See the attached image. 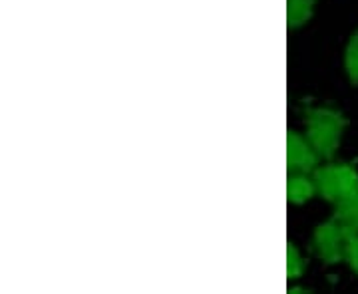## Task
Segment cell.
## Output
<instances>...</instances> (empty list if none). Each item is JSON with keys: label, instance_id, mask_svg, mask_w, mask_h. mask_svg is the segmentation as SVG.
I'll return each instance as SVG.
<instances>
[{"label": "cell", "instance_id": "2", "mask_svg": "<svg viewBox=\"0 0 358 294\" xmlns=\"http://www.w3.org/2000/svg\"><path fill=\"white\" fill-rule=\"evenodd\" d=\"M313 179L317 185V193L333 203L358 189V171L348 163H331L315 169Z\"/></svg>", "mask_w": 358, "mask_h": 294}, {"label": "cell", "instance_id": "9", "mask_svg": "<svg viewBox=\"0 0 358 294\" xmlns=\"http://www.w3.org/2000/svg\"><path fill=\"white\" fill-rule=\"evenodd\" d=\"M345 260L348 263V267L358 274V233H352L346 237Z\"/></svg>", "mask_w": 358, "mask_h": 294}, {"label": "cell", "instance_id": "3", "mask_svg": "<svg viewBox=\"0 0 358 294\" xmlns=\"http://www.w3.org/2000/svg\"><path fill=\"white\" fill-rule=\"evenodd\" d=\"M346 237H348V233L336 221L320 225L319 229L315 230V237H313L315 253L329 265L343 260L345 258Z\"/></svg>", "mask_w": 358, "mask_h": 294}, {"label": "cell", "instance_id": "7", "mask_svg": "<svg viewBox=\"0 0 358 294\" xmlns=\"http://www.w3.org/2000/svg\"><path fill=\"white\" fill-rule=\"evenodd\" d=\"M315 4L317 0H289V10H287L289 26L296 28V26L305 24L315 10Z\"/></svg>", "mask_w": 358, "mask_h": 294}, {"label": "cell", "instance_id": "1", "mask_svg": "<svg viewBox=\"0 0 358 294\" xmlns=\"http://www.w3.org/2000/svg\"><path fill=\"white\" fill-rule=\"evenodd\" d=\"M307 140L320 157H333L341 145L346 128L345 115L333 108H317L307 114Z\"/></svg>", "mask_w": 358, "mask_h": 294}, {"label": "cell", "instance_id": "10", "mask_svg": "<svg viewBox=\"0 0 358 294\" xmlns=\"http://www.w3.org/2000/svg\"><path fill=\"white\" fill-rule=\"evenodd\" d=\"M287 258H289V277L299 279L303 274V270H305V263L301 260L299 251L294 249L293 244H289V249H287Z\"/></svg>", "mask_w": 358, "mask_h": 294}, {"label": "cell", "instance_id": "4", "mask_svg": "<svg viewBox=\"0 0 358 294\" xmlns=\"http://www.w3.org/2000/svg\"><path fill=\"white\" fill-rule=\"evenodd\" d=\"M319 152L313 147V143L301 138L296 131H289L287 138V163L289 171L293 173H308L317 167Z\"/></svg>", "mask_w": 358, "mask_h": 294}, {"label": "cell", "instance_id": "6", "mask_svg": "<svg viewBox=\"0 0 358 294\" xmlns=\"http://www.w3.org/2000/svg\"><path fill=\"white\" fill-rule=\"evenodd\" d=\"M317 193V185L315 179H310L307 173H294L289 177V185H287V195L291 203H305L313 195Z\"/></svg>", "mask_w": 358, "mask_h": 294}, {"label": "cell", "instance_id": "8", "mask_svg": "<svg viewBox=\"0 0 358 294\" xmlns=\"http://www.w3.org/2000/svg\"><path fill=\"white\" fill-rule=\"evenodd\" d=\"M345 68L346 74H348V80L358 86V30L352 32V36L346 44L345 52Z\"/></svg>", "mask_w": 358, "mask_h": 294}, {"label": "cell", "instance_id": "5", "mask_svg": "<svg viewBox=\"0 0 358 294\" xmlns=\"http://www.w3.org/2000/svg\"><path fill=\"white\" fill-rule=\"evenodd\" d=\"M333 221H336L348 235L358 233V189L348 193L334 203Z\"/></svg>", "mask_w": 358, "mask_h": 294}]
</instances>
